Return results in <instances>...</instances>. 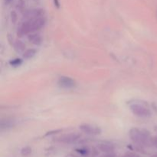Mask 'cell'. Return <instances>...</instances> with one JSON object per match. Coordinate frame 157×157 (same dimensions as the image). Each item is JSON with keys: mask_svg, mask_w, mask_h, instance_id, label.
I'll list each match as a JSON object with an SVG mask.
<instances>
[{"mask_svg": "<svg viewBox=\"0 0 157 157\" xmlns=\"http://www.w3.org/2000/svg\"><path fill=\"white\" fill-rule=\"evenodd\" d=\"M130 137L135 144L139 146H148L150 144V133L145 130L132 128L129 132Z\"/></svg>", "mask_w": 157, "mask_h": 157, "instance_id": "obj_2", "label": "cell"}, {"mask_svg": "<svg viewBox=\"0 0 157 157\" xmlns=\"http://www.w3.org/2000/svg\"><path fill=\"white\" fill-rule=\"evenodd\" d=\"M65 157H78V156H76L75 154H73V153H69V154H67Z\"/></svg>", "mask_w": 157, "mask_h": 157, "instance_id": "obj_17", "label": "cell"}, {"mask_svg": "<svg viewBox=\"0 0 157 157\" xmlns=\"http://www.w3.org/2000/svg\"><path fill=\"white\" fill-rule=\"evenodd\" d=\"M36 54V51L35 49H29V50H26L25 52H24V55H23V57L25 59H30V58H33L34 56Z\"/></svg>", "mask_w": 157, "mask_h": 157, "instance_id": "obj_10", "label": "cell"}, {"mask_svg": "<svg viewBox=\"0 0 157 157\" xmlns=\"http://www.w3.org/2000/svg\"><path fill=\"white\" fill-rule=\"evenodd\" d=\"M10 64L12 66H19L21 64V59H15L13 61H10Z\"/></svg>", "mask_w": 157, "mask_h": 157, "instance_id": "obj_13", "label": "cell"}, {"mask_svg": "<svg viewBox=\"0 0 157 157\" xmlns=\"http://www.w3.org/2000/svg\"><path fill=\"white\" fill-rule=\"evenodd\" d=\"M29 41L34 44H40L41 43V37L38 34H34V35H30L29 37Z\"/></svg>", "mask_w": 157, "mask_h": 157, "instance_id": "obj_9", "label": "cell"}, {"mask_svg": "<svg viewBox=\"0 0 157 157\" xmlns=\"http://www.w3.org/2000/svg\"><path fill=\"white\" fill-rule=\"evenodd\" d=\"M79 129L83 133L89 135H98L101 133V130L99 127H94L90 124H82L80 126Z\"/></svg>", "mask_w": 157, "mask_h": 157, "instance_id": "obj_5", "label": "cell"}, {"mask_svg": "<svg viewBox=\"0 0 157 157\" xmlns=\"http://www.w3.org/2000/svg\"><path fill=\"white\" fill-rule=\"evenodd\" d=\"M101 157H117V155L115 154L113 152H112V153H106V154L103 155V156H101Z\"/></svg>", "mask_w": 157, "mask_h": 157, "instance_id": "obj_16", "label": "cell"}, {"mask_svg": "<svg viewBox=\"0 0 157 157\" xmlns=\"http://www.w3.org/2000/svg\"><path fill=\"white\" fill-rule=\"evenodd\" d=\"M80 137H81V135L78 133H68V134L67 133V134H63L55 138V141L63 143V144H72L74 142H76Z\"/></svg>", "mask_w": 157, "mask_h": 157, "instance_id": "obj_4", "label": "cell"}, {"mask_svg": "<svg viewBox=\"0 0 157 157\" xmlns=\"http://www.w3.org/2000/svg\"><path fill=\"white\" fill-rule=\"evenodd\" d=\"M15 46V49L17 51V52H21L25 50V45L23 42H21V41H16V42L14 44Z\"/></svg>", "mask_w": 157, "mask_h": 157, "instance_id": "obj_11", "label": "cell"}, {"mask_svg": "<svg viewBox=\"0 0 157 157\" xmlns=\"http://www.w3.org/2000/svg\"><path fill=\"white\" fill-rule=\"evenodd\" d=\"M130 108L133 114L137 117H149L151 114L150 110L142 104L134 103V104H130Z\"/></svg>", "mask_w": 157, "mask_h": 157, "instance_id": "obj_3", "label": "cell"}, {"mask_svg": "<svg viewBox=\"0 0 157 157\" xmlns=\"http://www.w3.org/2000/svg\"><path fill=\"white\" fill-rule=\"evenodd\" d=\"M156 132H157V127H156Z\"/></svg>", "mask_w": 157, "mask_h": 157, "instance_id": "obj_19", "label": "cell"}, {"mask_svg": "<svg viewBox=\"0 0 157 157\" xmlns=\"http://www.w3.org/2000/svg\"><path fill=\"white\" fill-rule=\"evenodd\" d=\"M42 13L43 12L41 9H32V10L27 11L24 14V17L25 18H27L28 20L33 19V18H37L41 17Z\"/></svg>", "mask_w": 157, "mask_h": 157, "instance_id": "obj_7", "label": "cell"}, {"mask_svg": "<svg viewBox=\"0 0 157 157\" xmlns=\"http://www.w3.org/2000/svg\"><path fill=\"white\" fill-rule=\"evenodd\" d=\"M98 148L101 151L104 152V153H112L114 151V146L112 145L111 144H108V143H102L100 144L98 146Z\"/></svg>", "mask_w": 157, "mask_h": 157, "instance_id": "obj_8", "label": "cell"}, {"mask_svg": "<svg viewBox=\"0 0 157 157\" xmlns=\"http://www.w3.org/2000/svg\"><path fill=\"white\" fill-rule=\"evenodd\" d=\"M150 144L157 149V136H153L150 138Z\"/></svg>", "mask_w": 157, "mask_h": 157, "instance_id": "obj_14", "label": "cell"}, {"mask_svg": "<svg viewBox=\"0 0 157 157\" xmlns=\"http://www.w3.org/2000/svg\"><path fill=\"white\" fill-rule=\"evenodd\" d=\"M58 84L60 87L65 89L73 88V87H75V85H76L75 81H74L73 79L65 76L61 77V78H59V80H58Z\"/></svg>", "mask_w": 157, "mask_h": 157, "instance_id": "obj_6", "label": "cell"}, {"mask_svg": "<svg viewBox=\"0 0 157 157\" xmlns=\"http://www.w3.org/2000/svg\"><path fill=\"white\" fill-rule=\"evenodd\" d=\"M32 153V148L29 147H23L21 150V154L22 156H29V154Z\"/></svg>", "mask_w": 157, "mask_h": 157, "instance_id": "obj_12", "label": "cell"}, {"mask_svg": "<svg viewBox=\"0 0 157 157\" xmlns=\"http://www.w3.org/2000/svg\"><path fill=\"white\" fill-rule=\"evenodd\" d=\"M44 24H45V19L42 17L27 20L19 27L18 30V35L22 36V35L32 33L35 31L41 29L44 25Z\"/></svg>", "mask_w": 157, "mask_h": 157, "instance_id": "obj_1", "label": "cell"}, {"mask_svg": "<svg viewBox=\"0 0 157 157\" xmlns=\"http://www.w3.org/2000/svg\"><path fill=\"white\" fill-rule=\"evenodd\" d=\"M151 157H157V153H156V154H154V155H153V156H152Z\"/></svg>", "mask_w": 157, "mask_h": 157, "instance_id": "obj_18", "label": "cell"}, {"mask_svg": "<svg viewBox=\"0 0 157 157\" xmlns=\"http://www.w3.org/2000/svg\"><path fill=\"white\" fill-rule=\"evenodd\" d=\"M122 157H140L139 155L136 154V153H131V152H127Z\"/></svg>", "mask_w": 157, "mask_h": 157, "instance_id": "obj_15", "label": "cell"}]
</instances>
